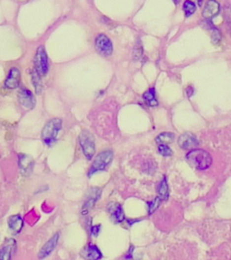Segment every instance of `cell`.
<instances>
[{
    "label": "cell",
    "instance_id": "6da1fadb",
    "mask_svg": "<svg viewBox=\"0 0 231 260\" xmlns=\"http://www.w3.org/2000/svg\"><path fill=\"white\" fill-rule=\"evenodd\" d=\"M186 161L189 164L198 170L208 169L212 163V157L210 153L202 149H194L186 155Z\"/></svg>",
    "mask_w": 231,
    "mask_h": 260
},
{
    "label": "cell",
    "instance_id": "7a4b0ae2",
    "mask_svg": "<svg viewBox=\"0 0 231 260\" xmlns=\"http://www.w3.org/2000/svg\"><path fill=\"white\" fill-rule=\"evenodd\" d=\"M63 121L61 119H53L48 121L43 128L42 132L43 141L48 146L54 144L57 139V135L62 129Z\"/></svg>",
    "mask_w": 231,
    "mask_h": 260
},
{
    "label": "cell",
    "instance_id": "3957f363",
    "mask_svg": "<svg viewBox=\"0 0 231 260\" xmlns=\"http://www.w3.org/2000/svg\"><path fill=\"white\" fill-rule=\"evenodd\" d=\"M79 142L81 146V149L83 151L84 156L86 157L88 160H92V157L96 152L95 147V138L94 135L88 130L81 131L79 135Z\"/></svg>",
    "mask_w": 231,
    "mask_h": 260
},
{
    "label": "cell",
    "instance_id": "277c9868",
    "mask_svg": "<svg viewBox=\"0 0 231 260\" xmlns=\"http://www.w3.org/2000/svg\"><path fill=\"white\" fill-rule=\"evenodd\" d=\"M114 154L111 150H106L101 152L98 155L94 162L92 163V167L89 171V176L97 173L99 171H102L108 167V164L113 160Z\"/></svg>",
    "mask_w": 231,
    "mask_h": 260
},
{
    "label": "cell",
    "instance_id": "5b68a950",
    "mask_svg": "<svg viewBox=\"0 0 231 260\" xmlns=\"http://www.w3.org/2000/svg\"><path fill=\"white\" fill-rule=\"evenodd\" d=\"M34 71L38 75L45 76L49 71L48 56L43 46H40L34 56Z\"/></svg>",
    "mask_w": 231,
    "mask_h": 260
},
{
    "label": "cell",
    "instance_id": "8992f818",
    "mask_svg": "<svg viewBox=\"0 0 231 260\" xmlns=\"http://www.w3.org/2000/svg\"><path fill=\"white\" fill-rule=\"evenodd\" d=\"M95 47H96L98 53L103 56H110L113 53L112 42L105 34L98 35L95 40Z\"/></svg>",
    "mask_w": 231,
    "mask_h": 260
},
{
    "label": "cell",
    "instance_id": "52a82bcc",
    "mask_svg": "<svg viewBox=\"0 0 231 260\" xmlns=\"http://www.w3.org/2000/svg\"><path fill=\"white\" fill-rule=\"evenodd\" d=\"M18 99L22 106L27 109H32L35 106V98L32 92L25 87H21L18 92Z\"/></svg>",
    "mask_w": 231,
    "mask_h": 260
},
{
    "label": "cell",
    "instance_id": "ba28073f",
    "mask_svg": "<svg viewBox=\"0 0 231 260\" xmlns=\"http://www.w3.org/2000/svg\"><path fill=\"white\" fill-rule=\"evenodd\" d=\"M178 144L181 148H183L184 150H188V149L196 148L197 146H199V142L197 139L196 135H194L192 133L186 132L183 135H180Z\"/></svg>",
    "mask_w": 231,
    "mask_h": 260
},
{
    "label": "cell",
    "instance_id": "9c48e42d",
    "mask_svg": "<svg viewBox=\"0 0 231 260\" xmlns=\"http://www.w3.org/2000/svg\"><path fill=\"white\" fill-rule=\"evenodd\" d=\"M101 195V190L98 189V188H94L91 191V194L88 196V199L86 201L84 202V204L82 206V211L81 213L83 215H86L89 213V211L92 210V208L95 205L96 201H97Z\"/></svg>",
    "mask_w": 231,
    "mask_h": 260
},
{
    "label": "cell",
    "instance_id": "30bf717a",
    "mask_svg": "<svg viewBox=\"0 0 231 260\" xmlns=\"http://www.w3.org/2000/svg\"><path fill=\"white\" fill-rule=\"evenodd\" d=\"M21 81V73L20 70H18L16 67L11 68L9 70L8 76L5 81V88L7 89H16L19 86Z\"/></svg>",
    "mask_w": 231,
    "mask_h": 260
},
{
    "label": "cell",
    "instance_id": "8fae6325",
    "mask_svg": "<svg viewBox=\"0 0 231 260\" xmlns=\"http://www.w3.org/2000/svg\"><path fill=\"white\" fill-rule=\"evenodd\" d=\"M81 257L86 260H99L102 258L101 251L98 249L97 246L89 244L81 251Z\"/></svg>",
    "mask_w": 231,
    "mask_h": 260
},
{
    "label": "cell",
    "instance_id": "7c38bea8",
    "mask_svg": "<svg viewBox=\"0 0 231 260\" xmlns=\"http://www.w3.org/2000/svg\"><path fill=\"white\" fill-rule=\"evenodd\" d=\"M16 240L9 238L0 249V260H11L16 249Z\"/></svg>",
    "mask_w": 231,
    "mask_h": 260
},
{
    "label": "cell",
    "instance_id": "4fadbf2b",
    "mask_svg": "<svg viewBox=\"0 0 231 260\" xmlns=\"http://www.w3.org/2000/svg\"><path fill=\"white\" fill-rule=\"evenodd\" d=\"M221 11V5L214 0L208 1L202 10V16L206 19H211L218 16Z\"/></svg>",
    "mask_w": 231,
    "mask_h": 260
},
{
    "label": "cell",
    "instance_id": "5bb4252c",
    "mask_svg": "<svg viewBox=\"0 0 231 260\" xmlns=\"http://www.w3.org/2000/svg\"><path fill=\"white\" fill-rule=\"evenodd\" d=\"M108 211L110 214V217L115 223H119L123 222L125 220V214H124L122 206L118 204L117 202H111L108 206Z\"/></svg>",
    "mask_w": 231,
    "mask_h": 260
},
{
    "label": "cell",
    "instance_id": "9a60e30c",
    "mask_svg": "<svg viewBox=\"0 0 231 260\" xmlns=\"http://www.w3.org/2000/svg\"><path fill=\"white\" fill-rule=\"evenodd\" d=\"M58 241H59V234L56 233L53 238L49 239L46 244L40 250L39 256H38L39 259L43 260V259H45L46 257H48L49 255L51 254L54 251V249L56 248Z\"/></svg>",
    "mask_w": 231,
    "mask_h": 260
},
{
    "label": "cell",
    "instance_id": "2e32d148",
    "mask_svg": "<svg viewBox=\"0 0 231 260\" xmlns=\"http://www.w3.org/2000/svg\"><path fill=\"white\" fill-rule=\"evenodd\" d=\"M19 168L21 170V173L25 175H29L31 174L33 168V160L32 157L21 154L19 155Z\"/></svg>",
    "mask_w": 231,
    "mask_h": 260
},
{
    "label": "cell",
    "instance_id": "e0dca14e",
    "mask_svg": "<svg viewBox=\"0 0 231 260\" xmlns=\"http://www.w3.org/2000/svg\"><path fill=\"white\" fill-rule=\"evenodd\" d=\"M7 223H8V226L10 228V229H12L13 232L15 233L20 232L22 228H23V226H24V222L19 215L9 217Z\"/></svg>",
    "mask_w": 231,
    "mask_h": 260
},
{
    "label": "cell",
    "instance_id": "ac0fdd59",
    "mask_svg": "<svg viewBox=\"0 0 231 260\" xmlns=\"http://www.w3.org/2000/svg\"><path fill=\"white\" fill-rule=\"evenodd\" d=\"M169 195H170V193H169V187L167 184L166 178L164 177L162 179L159 186H158V198L163 202V201L168 200Z\"/></svg>",
    "mask_w": 231,
    "mask_h": 260
},
{
    "label": "cell",
    "instance_id": "d6986e66",
    "mask_svg": "<svg viewBox=\"0 0 231 260\" xmlns=\"http://www.w3.org/2000/svg\"><path fill=\"white\" fill-rule=\"evenodd\" d=\"M206 29L210 32V37H211V41L212 43H220L221 40V32L217 27L212 25L210 21L206 23Z\"/></svg>",
    "mask_w": 231,
    "mask_h": 260
},
{
    "label": "cell",
    "instance_id": "ffe728a7",
    "mask_svg": "<svg viewBox=\"0 0 231 260\" xmlns=\"http://www.w3.org/2000/svg\"><path fill=\"white\" fill-rule=\"evenodd\" d=\"M143 98L145 103L150 107H156L158 105V101L156 99V91L154 88H151L143 95Z\"/></svg>",
    "mask_w": 231,
    "mask_h": 260
},
{
    "label": "cell",
    "instance_id": "44dd1931",
    "mask_svg": "<svg viewBox=\"0 0 231 260\" xmlns=\"http://www.w3.org/2000/svg\"><path fill=\"white\" fill-rule=\"evenodd\" d=\"M175 135L170 132H164L156 137V142L158 145H169L174 141Z\"/></svg>",
    "mask_w": 231,
    "mask_h": 260
},
{
    "label": "cell",
    "instance_id": "7402d4cb",
    "mask_svg": "<svg viewBox=\"0 0 231 260\" xmlns=\"http://www.w3.org/2000/svg\"><path fill=\"white\" fill-rule=\"evenodd\" d=\"M183 11L185 16L189 17V16L194 15L196 11V5L193 1H185L183 4Z\"/></svg>",
    "mask_w": 231,
    "mask_h": 260
},
{
    "label": "cell",
    "instance_id": "603a6c76",
    "mask_svg": "<svg viewBox=\"0 0 231 260\" xmlns=\"http://www.w3.org/2000/svg\"><path fill=\"white\" fill-rule=\"evenodd\" d=\"M158 152L161 156L164 157H171L172 155V150L170 146L167 145H159L158 146Z\"/></svg>",
    "mask_w": 231,
    "mask_h": 260
},
{
    "label": "cell",
    "instance_id": "cb8c5ba5",
    "mask_svg": "<svg viewBox=\"0 0 231 260\" xmlns=\"http://www.w3.org/2000/svg\"><path fill=\"white\" fill-rule=\"evenodd\" d=\"M161 200H160V199L157 197V198H156L155 200H152V201H149L148 203H147V205H148V212H149V214H152L154 211H156V209L159 207V205L161 204Z\"/></svg>",
    "mask_w": 231,
    "mask_h": 260
},
{
    "label": "cell",
    "instance_id": "d4e9b609",
    "mask_svg": "<svg viewBox=\"0 0 231 260\" xmlns=\"http://www.w3.org/2000/svg\"><path fill=\"white\" fill-rule=\"evenodd\" d=\"M40 78H41V76L38 75L35 71L33 73V85L35 87V90L38 93H40L41 89H42V83H41Z\"/></svg>",
    "mask_w": 231,
    "mask_h": 260
},
{
    "label": "cell",
    "instance_id": "484cf974",
    "mask_svg": "<svg viewBox=\"0 0 231 260\" xmlns=\"http://www.w3.org/2000/svg\"><path fill=\"white\" fill-rule=\"evenodd\" d=\"M224 16L226 18L227 21L231 23V7L226 6L224 9Z\"/></svg>",
    "mask_w": 231,
    "mask_h": 260
},
{
    "label": "cell",
    "instance_id": "4316f807",
    "mask_svg": "<svg viewBox=\"0 0 231 260\" xmlns=\"http://www.w3.org/2000/svg\"><path fill=\"white\" fill-rule=\"evenodd\" d=\"M99 230H100V226L99 225V226H93L92 228V235H94L95 237H97L98 235H99Z\"/></svg>",
    "mask_w": 231,
    "mask_h": 260
}]
</instances>
